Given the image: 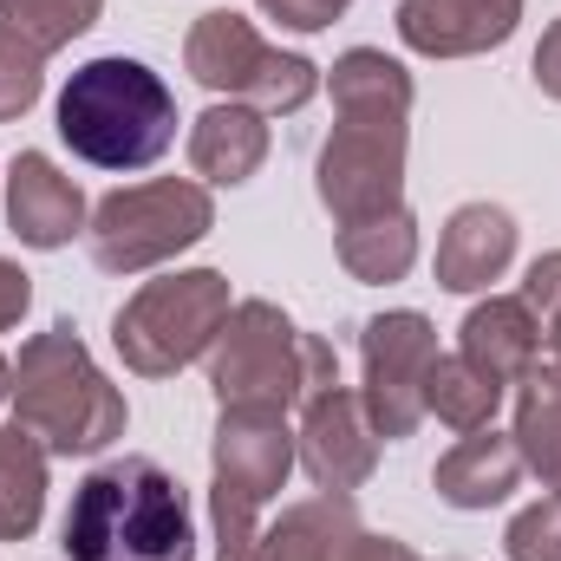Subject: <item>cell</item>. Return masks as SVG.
I'll use <instances>...</instances> for the list:
<instances>
[{
	"mask_svg": "<svg viewBox=\"0 0 561 561\" xmlns=\"http://www.w3.org/2000/svg\"><path fill=\"white\" fill-rule=\"evenodd\" d=\"M510 262H516V216L503 203H463V209H450V222L437 236L431 275L444 294H483L490 280L510 275Z\"/></svg>",
	"mask_w": 561,
	"mask_h": 561,
	"instance_id": "5bb4252c",
	"label": "cell"
},
{
	"mask_svg": "<svg viewBox=\"0 0 561 561\" xmlns=\"http://www.w3.org/2000/svg\"><path fill=\"white\" fill-rule=\"evenodd\" d=\"M529 72H536L542 99H556V105H561V20H549V33H542V46H536Z\"/></svg>",
	"mask_w": 561,
	"mask_h": 561,
	"instance_id": "83f0119b",
	"label": "cell"
},
{
	"mask_svg": "<svg viewBox=\"0 0 561 561\" xmlns=\"http://www.w3.org/2000/svg\"><path fill=\"white\" fill-rule=\"evenodd\" d=\"M183 72H190L203 92H216V99H229V105H255V112H300V105H313V92H320V66H313V59L268 46V39H262L242 13H229V7L196 13V26H190V39H183Z\"/></svg>",
	"mask_w": 561,
	"mask_h": 561,
	"instance_id": "9c48e42d",
	"label": "cell"
},
{
	"mask_svg": "<svg viewBox=\"0 0 561 561\" xmlns=\"http://www.w3.org/2000/svg\"><path fill=\"white\" fill-rule=\"evenodd\" d=\"M33 307V275L20 268V262H7L0 255V333L7 327H20V313Z\"/></svg>",
	"mask_w": 561,
	"mask_h": 561,
	"instance_id": "4316f807",
	"label": "cell"
},
{
	"mask_svg": "<svg viewBox=\"0 0 561 561\" xmlns=\"http://www.w3.org/2000/svg\"><path fill=\"white\" fill-rule=\"evenodd\" d=\"M542 346H549V373H561V307L542 313Z\"/></svg>",
	"mask_w": 561,
	"mask_h": 561,
	"instance_id": "f546056e",
	"label": "cell"
},
{
	"mask_svg": "<svg viewBox=\"0 0 561 561\" xmlns=\"http://www.w3.org/2000/svg\"><path fill=\"white\" fill-rule=\"evenodd\" d=\"M353 536H359L353 496H327V490H320V496L280 510V523L262 529V542H255L249 561H340Z\"/></svg>",
	"mask_w": 561,
	"mask_h": 561,
	"instance_id": "ac0fdd59",
	"label": "cell"
},
{
	"mask_svg": "<svg viewBox=\"0 0 561 561\" xmlns=\"http://www.w3.org/2000/svg\"><path fill=\"white\" fill-rule=\"evenodd\" d=\"M516 483H523V450H516V437H503L490 424L463 431L431 470V490L450 510H496V503L516 496Z\"/></svg>",
	"mask_w": 561,
	"mask_h": 561,
	"instance_id": "2e32d148",
	"label": "cell"
},
{
	"mask_svg": "<svg viewBox=\"0 0 561 561\" xmlns=\"http://www.w3.org/2000/svg\"><path fill=\"white\" fill-rule=\"evenodd\" d=\"M503 556L510 561H561V496L549 490L542 503L516 510L503 529Z\"/></svg>",
	"mask_w": 561,
	"mask_h": 561,
	"instance_id": "cb8c5ba5",
	"label": "cell"
},
{
	"mask_svg": "<svg viewBox=\"0 0 561 561\" xmlns=\"http://www.w3.org/2000/svg\"><path fill=\"white\" fill-rule=\"evenodd\" d=\"M340 386V359L320 333H300L275 300H236L209 346L216 405H275L294 412L313 392Z\"/></svg>",
	"mask_w": 561,
	"mask_h": 561,
	"instance_id": "5b68a950",
	"label": "cell"
},
{
	"mask_svg": "<svg viewBox=\"0 0 561 561\" xmlns=\"http://www.w3.org/2000/svg\"><path fill=\"white\" fill-rule=\"evenodd\" d=\"M379 431L366 419V399L346 386H327L300 405V431H294V463L313 477V490L327 496H353L373 470H379Z\"/></svg>",
	"mask_w": 561,
	"mask_h": 561,
	"instance_id": "8fae6325",
	"label": "cell"
},
{
	"mask_svg": "<svg viewBox=\"0 0 561 561\" xmlns=\"http://www.w3.org/2000/svg\"><path fill=\"white\" fill-rule=\"evenodd\" d=\"M7 392H13V366L0 359V399H7Z\"/></svg>",
	"mask_w": 561,
	"mask_h": 561,
	"instance_id": "4dcf8cb0",
	"label": "cell"
},
{
	"mask_svg": "<svg viewBox=\"0 0 561 561\" xmlns=\"http://www.w3.org/2000/svg\"><path fill=\"white\" fill-rule=\"evenodd\" d=\"M333 138L320 144L313 190L333 229L366 222L405 203V150H412V72L379 46H346L333 59Z\"/></svg>",
	"mask_w": 561,
	"mask_h": 561,
	"instance_id": "6da1fadb",
	"label": "cell"
},
{
	"mask_svg": "<svg viewBox=\"0 0 561 561\" xmlns=\"http://www.w3.org/2000/svg\"><path fill=\"white\" fill-rule=\"evenodd\" d=\"M85 190L46 150H20L7 163V229L26 249H66L72 236H85Z\"/></svg>",
	"mask_w": 561,
	"mask_h": 561,
	"instance_id": "7c38bea8",
	"label": "cell"
},
{
	"mask_svg": "<svg viewBox=\"0 0 561 561\" xmlns=\"http://www.w3.org/2000/svg\"><path fill=\"white\" fill-rule=\"evenodd\" d=\"M275 26H287V33H320V26H333L353 0H255Z\"/></svg>",
	"mask_w": 561,
	"mask_h": 561,
	"instance_id": "484cf974",
	"label": "cell"
},
{
	"mask_svg": "<svg viewBox=\"0 0 561 561\" xmlns=\"http://www.w3.org/2000/svg\"><path fill=\"white\" fill-rule=\"evenodd\" d=\"M216 229V203L209 183L190 176H150L112 190L92 216H85V249L105 275H150L163 262H176L183 249H196Z\"/></svg>",
	"mask_w": 561,
	"mask_h": 561,
	"instance_id": "ba28073f",
	"label": "cell"
},
{
	"mask_svg": "<svg viewBox=\"0 0 561 561\" xmlns=\"http://www.w3.org/2000/svg\"><path fill=\"white\" fill-rule=\"evenodd\" d=\"M437 366V327L424 320L419 307H392V313H373L359 327V399H366V419L386 444H405L424 424V379Z\"/></svg>",
	"mask_w": 561,
	"mask_h": 561,
	"instance_id": "30bf717a",
	"label": "cell"
},
{
	"mask_svg": "<svg viewBox=\"0 0 561 561\" xmlns=\"http://www.w3.org/2000/svg\"><path fill=\"white\" fill-rule=\"evenodd\" d=\"M523 0H399L392 26L424 59H470L516 33Z\"/></svg>",
	"mask_w": 561,
	"mask_h": 561,
	"instance_id": "4fadbf2b",
	"label": "cell"
},
{
	"mask_svg": "<svg viewBox=\"0 0 561 561\" xmlns=\"http://www.w3.org/2000/svg\"><path fill=\"white\" fill-rule=\"evenodd\" d=\"M340 561H419V549H412V542H399V536H366V529H359V536L346 542V556H340Z\"/></svg>",
	"mask_w": 561,
	"mask_h": 561,
	"instance_id": "f1b7e54d",
	"label": "cell"
},
{
	"mask_svg": "<svg viewBox=\"0 0 561 561\" xmlns=\"http://www.w3.org/2000/svg\"><path fill=\"white\" fill-rule=\"evenodd\" d=\"M294 470V424L275 405H222L209 437V529L216 561H249L262 542V510Z\"/></svg>",
	"mask_w": 561,
	"mask_h": 561,
	"instance_id": "8992f818",
	"label": "cell"
},
{
	"mask_svg": "<svg viewBox=\"0 0 561 561\" xmlns=\"http://www.w3.org/2000/svg\"><path fill=\"white\" fill-rule=\"evenodd\" d=\"M262 163H268V118H262L255 105L216 99V105L190 125V170H196V183L236 190V183H249Z\"/></svg>",
	"mask_w": 561,
	"mask_h": 561,
	"instance_id": "e0dca14e",
	"label": "cell"
},
{
	"mask_svg": "<svg viewBox=\"0 0 561 561\" xmlns=\"http://www.w3.org/2000/svg\"><path fill=\"white\" fill-rule=\"evenodd\" d=\"M39 92H46V59L26 53V46H13L0 33V125L7 118H26L39 105Z\"/></svg>",
	"mask_w": 561,
	"mask_h": 561,
	"instance_id": "d4e9b609",
	"label": "cell"
},
{
	"mask_svg": "<svg viewBox=\"0 0 561 561\" xmlns=\"http://www.w3.org/2000/svg\"><path fill=\"white\" fill-rule=\"evenodd\" d=\"M59 549L66 561H196L190 490L157 457H105L72 490Z\"/></svg>",
	"mask_w": 561,
	"mask_h": 561,
	"instance_id": "7a4b0ae2",
	"label": "cell"
},
{
	"mask_svg": "<svg viewBox=\"0 0 561 561\" xmlns=\"http://www.w3.org/2000/svg\"><path fill=\"white\" fill-rule=\"evenodd\" d=\"M229 275L222 268H176V275L144 280L138 294L112 313V346L125 359V373L138 379H170L183 366H196L222 320H229Z\"/></svg>",
	"mask_w": 561,
	"mask_h": 561,
	"instance_id": "52a82bcc",
	"label": "cell"
},
{
	"mask_svg": "<svg viewBox=\"0 0 561 561\" xmlns=\"http://www.w3.org/2000/svg\"><path fill=\"white\" fill-rule=\"evenodd\" d=\"M13 424L46 444V457H99L125 437V392L99 373L72 320L33 333L13 359Z\"/></svg>",
	"mask_w": 561,
	"mask_h": 561,
	"instance_id": "3957f363",
	"label": "cell"
},
{
	"mask_svg": "<svg viewBox=\"0 0 561 561\" xmlns=\"http://www.w3.org/2000/svg\"><path fill=\"white\" fill-rule=\"evenodd\" d=\"M333 255H340L346 275L366 280V287L405 280L412 262H419V216L399 203V209H379V216H366V222H346V229L333 236Z\"/></svg>",
	"mask_w": 561,
	"mask_h": 561,
	"instance_id": "d6986e66",
	"label": "cell"
},
{
	"mask_svg": "<svg viewBox=\"0 0 561 561\" xmlns=\"http://www.w3.org/2000/svg\"><path fill=\"white\" fill-rule=\"evenodd\" d=\"M53 125H59L66 150L92 170H118V176L150 170L176 144V92L144 59L105 53L66 79Z\"/></svg>",
	"mask_w": 561,
	"mask_h": 561,
	"instance_id": "277c9868",
	"label": "cell"
},
{
	"mask_svg": "<svg viewBox=\"0 0 561 561\" xmlns=\"http://www.w3.org/2000/svg\"><path fill=\"white\" fill-rule=\"evenodd\" d=\"M516 450H523V470L542 477V490L561 496V373L536 366L516 392Z\"/></svg>",
	"mask_w": 561,
	"mask_h": 561,
	"instance_id": "44dd1931",
	"label": "cell"
},
{
	"mask_svg": "<svg viewBox=\"0 0 561 561\" xmlns=\"http://www.w3.org/2000/svg\"><path fill=\"white\" fill-rule=\"evenodd\" d=\"M99 13H105V0H0V33L39 59H53L59 46L92 33Z\"/></svg>",
	"mask_w": 561,
	"mask_h": 561,
	"instance_id": "603a6c76",
	"label": "cell"
},
{
	"mask_svg": "<svg viewBox=\"0 0 561 561\" xmlns=\"http://www.w3.org/2000/svg\"><path fill=\"white\" fill-rule=\"evenodd\" d=\"M457 353H463L483 379H496V386L510 392V386H523V379L542 366V320L529 313L523 294H490V300H477V307L463 313Z\"/></svg>",
	"mask_w": 561,
	"mask_h": 561,
	"instance_id": "9a60e30c",
	"label": "cell"
},
{
	"mask_svg": "<svg viewBox=\"0 0 561 561\" xmlns=\"http://www.w3.org/2000/svg\"><path fill=\"white\" fill-rule=\"evenodd\" d=\"M46 444L0 424V542H26L46 516Z\"/></svg>",
	"mask_w": 561,
	"mask_h": 561,
	"instance_id": "ffe728a7",
	"label": "cell"
},
{
	"mask_svg": "<svg viewBox=\"0 0 561 561\" xmlns=\"http://www.w3.org/2000/svg\"><path fill=\"white\" fill-rule=\"evenodd\" d=\"M496 405H503V386L496 379H483L463 353H437V366L424 379V419L450 424L463 437V431H483V424L496 419Z\"/></svg>",
	"mask_w": 561,
	"mask_h": 561,
	"instance_id": "7402d4cb",
	"label": "cell"
}]
</instances>
